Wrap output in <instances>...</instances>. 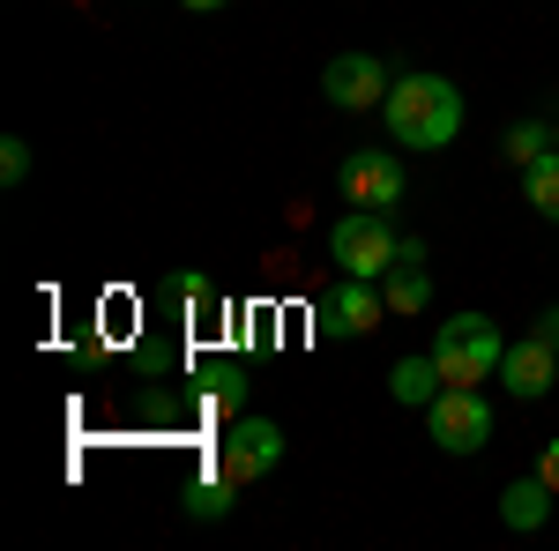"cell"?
I'll list each match as a JSON object with an SVG mask.
<instances>
[{"label": "cell", "instance_id": "30bf717a", "mask_svg": "<svg viewBox=\"0 0 559 551\" xmlns=\"http://www.w3.org/2000/svg\"><path fill=\"white\" fill-rule=\"evenodd\" d=\"M552 484H545V477H515V484H508V492H500V522H508V529H515V537H530V529H545V522H552Z\"/></svg>", "mask_w": 559, "mask_h": 551}, {"label": "cell", "instance_id": "9a60e30c", "mask_svg": "<svg viewBox=\"0 0 559 551\" xmlns=\"http://www.w3.org/2000/svg\"><path fill=\"white\" fill-rule=\"evenodd\" d=\"M500 149H508V165H515V171H530L537 157H552L559 142H552V128H545V120H522V128H508V142H500Z\"/></svg>", "mask_w": 559, "mask_h": 551}, {"label": "cell", "instance_id": "6da1fadb", "mask_svg": "<svg viewBox=\"0 0 559 551\" xmlns=\"http://www.w3.org/2000/svg\"><path fill=\"white\" fill-rule=\"evenodd\" d=\"M381 120L403 149H448L463 134V89L448 83V75H395Z\"/></svg>", "mask_w": 559, "mask_h": 551}, {"label": "cell", "instance_id": "52a82bcc", "mask_svg": "<svg viewBox=\"0 0 559 551\" xmlns=\"http://www.w3.org/2000/svg\"><path fill=\"white\" fill-rule=\"evenodd\" d=\"M336 187H344L350 209H395L403 202V157L395 149H350Z\"/></svg>", "mask_w": 559, "mask_h": 551}, {"label": "cell", "instance_id": "e0dca14e", "mask_svg": "<svg viewBox=\"0 0 559 551\" xmlns=\"http://www.w3.org/2000/svg\"><path fill=\"white\" fill-rule=\"evenodd\" d=\"M0 179H8V187H23V179H31V142H23V134H8V142H0Z\"/></svg>", "mask_w": 559, "mask_h": 551}, {"label": "cell", "instance_id": "8fae6325", "mask_svg": "<svg viewBox=\"0 0 559 551\" xmlns=\"http://www.w3.org/2000/svg\"><path fill=\"white\" fill-rule=\"evenodd\" d=\"M440 387H448V381H440L432 350H418V358H395V366H388V403H403V410H426Z\"/></svg>", "mask_w": 559, "mask_h": 551}, {"label": "cell", "instance_id": "7c38bea8", "mask_svg": "<svg viewBox=\"0 0 559 551\" xmlns=\"http://www.w3.org/2000/svg\"><path fill=\"white\" fill-rule=\"evenodd\" d=\"M381 298H388V313H395V321H418V313L432 306L426 268H388V276H381Z\"/></svg>", "mask_w": 559, "mask_h": 551}, {"label": "cell", "instance_id": "ffe728a7", "mask_svg": "<svg viewBox=\"0 0 559 551\" xmlns=\"http://www.w3.org/2000/svg\"><path fill=\"white\" fill-rule=\"evenodd\" d=\"M395 268H426V239H403L395 247Z\"/></svg>", "mask_w": 559, "mask_h": 551}, {"label": "cell", "instance_id": "4fadbf2b", "mask_svg": "<svg viewBox=\"0 0 559 551\" xmlns=\"http://www.w3.org/2000/svg\"><path fill=\"white\" fill-rule=\"evenodd\" d=\"M231 492H239V484H231V477H224V469L210 463L202 477H194V484H187V514H194V522H216V514H231V507H239Z\"/></svg>", "mask_w": 559, "mask_h": 551}, {"label": "cell", "instance_id": "7a4b0ae2", "mask_svg": "<svg viewBox=\"0 0 559 551\" xmlns=\"http://www.w3.org/2000/svg\"><path fill=\"white\" fill-rule=\"evenodd\" d=\"M426 350H432V366H440L448 387H477V381H500L508 336H500V321H485V313H455V321L432 328Z\"/></svg>", "mask_w": 559, "mask_h": 551}, {"label": "cell", "instance_id": "9c48e42d", "mask_svg": "<svg viewBox=\"0 0 559 551\" xmlns=\"http://www.w3.org/2000/svg\"><path fill=\"white\" fill-rule=\"evenodd\" d=\"M388 313L381 284H366V276H344L336 291H329V306H321V321H329V336H373Z\"/></svg>", "mask_w": 559, "mask_h": 551}, {"label": "cell", "instance_id": "3957f363", "mask_svg": "<svg viewBox=\"0 0 559 551\" xmlns=\"http://www.w3.org/2000/svg\"><path fill=\"white\" fill-rule=\"evenodd\" d=\"M395 224H388V209H350L336 216V231H329V254H336V268L344 276H366V284H381L388 268H395Z\"/></svg>", "mask_w": 559, "mask_h": 551}, {"label": "cell", "instance_id": "603a6c76", "mask_svg": "<svg viewBox=\"0 0 559 551\" xmlns=\"http://www.w3.org/2000/svg\"><path fill=\"white\" fill-rule=\"evenodd\" d=\"M552 142H559V128H552Z\"/></svg>", "mask_w": 559, "mask_h": 551}, {"label": "cell", "instance_id": "ac0fdd59", "mask_svg": "<svg viewBox=\"0 0 559 551\" xmlns=\"http://www.w3.org/2000/svg\"><path fill=\"white\" fill-rule=\"evenodd\" d=\"M210 395L224 403V410H239V403H247V373H239V366H224V373L210 381Z\"/></svg>", "mask_w": 559, "mask_h": 551}, {"label": "cell", "instance_id": "44dd1931", "mask_svg": "<svg viewBox=\"0 0 559 551\" xmlns=\"http://www.w3.org/2000/svg\"><path fill=\"white\" fill-rule=\"evenodd\" d=\"M537 336H545V343H552V350H559V298H552V306H545V313H537Z\"/></svg>", "mask_w": 559, "mask_h": 551}, {"label": "cell", "instance_id": "2e32d148", "mask_svg": "<svg viewBox=\"0 0 559 551\" xmlns=\"http://www.w3.org/2000/svg\"><path fill=\"white\" fill-rule=\"evenodd\" d=\"M173 298H179V313L194 321V313H210L216 284H210V276H202V268H179V276H173Z\"/></svg>", "mask_w": 559, "mask_h": 551}, {"label": "cell", "instance_id": "d6986e66", "mask_svg": "<svg viewBox=\"0 0 559 551\" xmlns=\"http://www.w3.org/2000/svg\"><path fill=\"white\" fill-rule=\"evenodd\" d=\"M537 477L559 492V440H545V447H537Z\"/></svg>", "mask_w": 559, "mask_h": 551}, {"label": "cell", "instance_id": "7402d4cb", "mask_svg": "<svg viewBox=\"0 0 559 551\" xmlns=\"http://www.w3.org/2000/svg\"><path fill=\"white\" fill-rule=\"evenodd\" d=\"M179 8H194V15H210V8H224V0H179Z\"/></svg>", "mask_w": 559, "mask_h": 551}, {"label": "cell", "instance_id": "ba28073f", "mask_svg": "<svg viewBox=\"0 0 559 551\" xmlns=\"http://www.w3.org/2000/svg\"><path fill=\"white\" fill-rule=\"evenodd\" d=\"M552 381H559V350L537 336V328H530L522 343H508V358H500V387H508L515 403H545Z\"/></svg>", "mask_w": 559, "mask_h": 551}, {"label": "cell", "instance_id": "8992f818", "mask_svg": "<svg viewBox=\"0 0 559 551\" xmlns=\"http://www.w3.org/2000/svg\"><path fill=\"white\" fill-rule=\"evenodd\" d=\"M388 60L381 52H336L329 68H321V97L336 105V112H381L388 105Z\"/></svg>", "mask_w": 559, "mask_h": 551}, {"label": "cell", "instance_id": "5b68a950", "mask_svg": "<svg viewBox=\"0 0 559 551\" xmlns=\"http://www.w3.org/2000/svg\"><path fill=\"white\" fill-rule=\"evenodd\" d=\"M276 463H284V424H276V418H231V424H224L216 469H224L231 484H261Z\"/></svg>", "mask_w": 559, "mask_h": 551}, {"label": "cell", "instance_id": "5bb4252c", "mask_svg": "<svg viewBox=\"0 0 559 551\" xmlns=\"http://www.w3.org/2000/svg\"><path fill=\"white\" fill-rule=\"evenodd\" d=\"M522 202L545 216V224H559V149H552V157H537V165L522 171Z\"/></svg>", "mask_w": 559, "mask_h": 551}, {"label": "cell", "instance_id": "277c9868", "mask_svg": "<svg viewBox=\"0 0 559 551\" xmlns=\"http://www.w3.org/2000/svg\"><path fill=\"white\" fill-rule=\"evenodd\" d=\"M426 432L440 455H485L492 447V403L477 387H440L426 403Z\"/></svg>", "mask_w": 559, "mask_h": 551}]
</instances>
